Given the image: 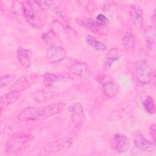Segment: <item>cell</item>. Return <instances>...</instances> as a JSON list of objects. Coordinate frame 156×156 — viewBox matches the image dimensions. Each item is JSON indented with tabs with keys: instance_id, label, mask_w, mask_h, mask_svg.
Wrapping results in <instances>:
<instances>
[{
	"instance_id": "obj_5",
	"label": "cell",
	"mask_w": 156,
	"mask_h": 156,
	"mask_svg": "<svg viewBox=\"0 0 156 156\" xmlns=\"http://www.w3.org/2000/svg\"><path fill=\"white\" fill-rule=\"evenodd\" d=\"M95 79L97 82L102 87V91L107 98H113L116 96L117 88L109 75L100 74Z\"/></svg>"
},
{
	"instance_id": "obj_14",
	"label": "cell",
	"mask_w": 156,
	"mask_h": 156,
	"mask_svg": "<svg viewBox=\"0 0 156 156\" xmlns=\"http://www.w3.org/2000/svg\"><path fill=\"white\" fill-rule=\"evenodd\" d=\"M33 53L31 50L19 47L17 50L16 57L19 63L24 68H29L32 65Z\"/></svg>"
},
{
	"instance_id": "obj_7",
	"label": "cell",
	"mask_w": 156,
	"mask_h": 156,
	"mask_svg": "<svg viewBox=\"0 0 156 156\" xmlns=\"http://www.w3.org/2000/svg\"><path fill=\"white\" fill-rule=\"evenodd\" d=\"M69 69L73 74L83 79H88L91 75L89 66L84 62H73L69 65Z\"/></svg>"
},
{
	"instance_id": "obj_6",
	"label": "cell",
	"mask_w": 156,
	"mask_h": 156,
	"mask_svg": "<svg viewBox=\"0 0 156 156\" xmlns=\"http://www.w3.org/2000/svg\"><path fill=\"white\" fill-rule=\"evenodd\" d=\"M34 1H27L21 4V10L27 21L30 25L36 27L39 26L40 21L37 9L34 5Z\"/></svg>"
},
{
	"instance_id": "obj_28",
	"label": "cell",
	"mask_w": 156,
	"mask_h": 156,
	"mask_svg": "<svg viewBox=\"0 0 156 156\" xmlns=\"http://www.w3.org/2000/svg\"><path fill=\"white\" fill-rule=\"evenodd\" d=\"M155 15H156V13H155V11L154 10V13L152 14V23H153V24L154 26L155 25V20H156Z\"/></svg>"
},
{
	"instance_id": "obj_25",
	"label": "cell",
	"mask_w": 156,
	"mask_h": 156,
	"mask_svg": "<svg viewBox=\"0 0 156 156\" xmlns=\"http://www.w3.org/2000/svg\"><path fill=\"white\" fill-rule=\"evenodd\" d=\"M96 21L99 24H100L101 26L107 25L108 23V18L103 14L100 13L99 14L96 18Z\"/></svg>"
},
{
	"instance_id": "obj_13",
	"label": "cell",
	"mask_w": 156,
	"mask_h": 156,
	"mask_svg": "<svg viewBox=\"0 0 156 156\" xmlns=\"http://www.w3.org/2000/svg\"><path fill=\"white\" fill-rule=\"evenodd\" d=\"M122 56V51L120 48H114L110 49L107 53L105 56L103 62L102 66L105 69H108L112 64L116 62L119 60Z\"/></svg>"
},
{
	"instance_id": "obj_4",
	"label": "cell",
	"mask_w": 156,
	"mask_h": 156,
	"mask_svg": "<svg viewBox=\"0 0 156 156\" xmlns=\"http://www.w3.org/2000/svg\"><path fill=\"white\" fill-rule=\"evenodd\" d=\"M68 111L72 113L69 127L79 130L82 127L85 120L83 106L79 102L74 103L68 107Z\"/></svg>"
},
{
	"instance_id": "obj_23",
	"label": "cell",
	"mask_w": 156,
	"mask_h": 156,
	"mask_svg": "<svg viewBox=\"0 0 156 156\" xmlns=\"http://www.w3.org/2000/svg\"><path fill=\"white\" fill-rule=\"evenodd\" d=\"M143 105L145 111L147 113H149L150 115H152V114L155 113V102H154L153 98L151 96H147L146 98L143 101Z\"/></svg>"
},
{
	"instance_id": "obj_17",
	"label": "cell",
	"mask_w": 156,
	"mask_h": 156,
	"mask_svg": "<svg viewBox=\"0 0 156 156\" xmlns=\"http://www.w3.org/2000/svg\"><path fill=\"white\" fill-rule=\"evenodd\" d=\"M144 42L146 47L151 50L155 49V30L153 26H147L144 29Z\"/></svg>"
},
{
	"instance_id": "obj_27",
	"label": "cell",
	"mask_w": 156,
	"mask_h": 156,
	"mask_svg": "<svg viewBox=\"0 0 156 156\" xmlns=\"http://www.w3.org/2000/svg\"><path fill=\"white\" fill-rule=\"evenodd\" d=\"M155 124H151V126H150V129H149V132H150V134L151 135L154 143H155V140H156V129H155Z\"/></svg>"
},
{
	"instance_id": "obj_16",
	"label": "cell",
	"mask_w": 156,
	"mask_h": 156,
	"mask_svg": "<svg viewBox=\"0 0 156 156\" xmlns=\"http://www.w3.org/2000/svg\"><path fill=\"white\" fill-rule=\"evenodd\" d=\"M113 147L115 150L119 153L125 152L128 147L129 143L127 138L123 134L118 133L114 135L113 140Z\"/></svg>"
},
{
	"instance_id": "obj_18",
	"label": "cell",
	"mask_w": 156,
	"mask_h": 156,
	"mask_svg": "<svg viewBox=\"0 0 156 156\" xmlns=\"http://www.w3.org/2000/svg\"><path fill=\"white\" fill-rule=\"evenodd\" d=\"M57 93V92L55 88L51 87V86H47L46 88L38 92L34 99L37 102H46L52 98Z\"/></svg>"
},
{
	"instance_id": "obj_22",
	"label": "cell",
	"mask_w": 156,
	"mask_h": 156,
	"mask_svg": "<svg viewBox=\"0 0 156 156\" xmlns=\"http://www.w3.org/2000/svg\"><path fill=\"white\" fill-rule=\"evenodd\" d=\"M81 24L87 29L94 33L98 32L102 27L100 24H98V23L96 21L93 20L90 18H88L83 20V21H82Z\"/></svg>"
},
{
	"instance_id": "obj_2",
	"label": "cell",
	"mask_w": 156,
	"mask_h": 156,
	"mask_svg": "<svg viewBox=\"0 0 156 156\" xmlns=\"http://www.w3.org/2000/svg\"><path fill=\"white\" fill-rule=\"evenodd\" d=\"M71 136H65L44 145L39 151L40 155H48L69 147L73 143Z\"/></svg>"
},
{
	"instance_id": "obj_1",
	"label": "cell",
	"mask_w": 156,
	"mask_h": 156,
	"mask_svg": "<svg viewBox=\"0 0 156 156\" xmlns=\"http://www.w3.org/2000/svg\"><path fill=\"white\" fill-rule=\"evenodd\" d=\"M33 138V136L30 134L15 135L6 143L5 151L8 154L17 153L28 147L32 143Z\"/></svg>"
},
{
	"instance_id": "obj_20",
	"label": "cell",
	"mask_w": 156,
	"mask_h": 156,
	"mask_svg": "<svg viewBox=\"0 0 156 156\" xmlns=\"http://www.w3.org/2000/svg\"><path fill=\"white\" fill-rule=\"evenodd\" d=\"M66 77V76L63 73H46L44 81L46 86H51L53 83L60 80H63Z\"/></svg>"
},
{
	"instance_id": "obj_24",
	"label": "cell",
	"mask_w": 156,
	"mask_h": 156,
	"mask_svg": "<svg viewBox=\"0 0 156 156\" xmlns=\"http://www.w3.org/2000/svg\"><path fill=\"white\" fill-rule=\"evenodd\" d=\"M15 77L16 76L14 74H6L2 76L0 78V87L2 88L3 87L10 84L15 79Z\"/></svg>"
},
{
	"instance_id": "obj_26",
	"label": "cell",
	"mask_w": 156,
	"mask_h": 156,
	"mask_svg": "<svg viewBox=\"0 0 156 156\" xmlns=\"http://www.w3.org/2000/svg\"><path fill=\"white\" fill-rule=\"evenodd\" d=\"M54 37V34L53 32H49L46 34H43V40L45 41L46 43H49L51 40H52V38Z\"/></svg>"
},
{
	"instance_id": "obj_9",
	"label": "cell",
	"mask_w": 156,
	"mask_h": 156,
	"mask_svg": "<svg viewBox=\"0 0 156 156\" xmlns=\"http://www.w3.org/2000/svg\"><path fill=\"white\" fill-rule=\"evenodd\" d=\"M37 78L35 74H30L21 77L16 80L10 87V91L20 93V91L27 88Z\"/></svg>"
},
{
	"instance_id": "obj_19",
	"label": "cell",
	"mask_w": 156,
	"mask_h": 156,
	"mask_svg": "<svg viewBox=\"0 0 156 156\" xmlns=\"http://www.w3.org/2000/svg\"><path fill=\"white\" fill-rule=\"evenodd\" d=\"M20 96L19 93L14 91H9L1 97V110L3 108L15 102Z\"/></svg>"
},
{
	"instance_id": "obj_11",
	"label": "cell",
	"mask_w": 156,
	"mask_h": 156,
	"mask_svg": "<svg viewBox=\"0 0 156 156\" xmlns=\"http://www.w3.org/2000/svg\"><path fill=\"white\" fill-rule=\"evenodd\" d=\"M39 107L37 106H29L23 109L18 115L17 118L20 121H29L40 120Z\"/></svg>"
},
{
	"instance_id": "obj_10",
	"label": "cell",
	"mask_w": 156,
	"mask_h": 156,
	"mask_svg": "<svg viewBox=\"0 0 156 156\" xmlns=\"http://www.w3.org/2000/svg\"><path fill=\"white\" fill-rule=\"evenodd\" d=\"M133 141L135 146L141 151L152 152L155 149V143L146 140L142 133L140 132L135 133Z\"/></svg>"
},
{
	"instance_id": "obj_21",
	"label": "cell",
	"mask_w": 156,
	"mask_h": 156,
	"mask_svg": "<svg viewBox=\"0 0 156 156\" xmlns=\"http://www.w3.org/2000/svg\"><path fill=\"white\" fill-rule=\"evenodd\" d=\"M86 43L98 51H104L106 49L105 44L102 41L97 40L94 37L88 35L85 37Z\"/></svg>"
},
{
	"instance_id": "obj_15",
	"label": "cell",
	"mask_w": 156,
	"mask_h": 156,
	"mask_svg": "<svg viewBox=\"0 0 156 156\" xmlns=\"http://www.w3.org/2000/svg\"><path fill=\"white\" fill-rule=\"evenodd\" d=\"M129 13L135 27L140 28L143 23V12L138 5L133 4L130 7Z\"/></svg>"
},
{
	"instance_id": "obj_8",
	"label": "cell",
	"mask_w": 156,
	"mask_h": 156,
	"mask_svg": "<svg viewBox=\"0 0 156 156\" xmlns=\"http://www.w3.org/2000/svg\"><path fill=\"white\" fill-rule=\"evenodd\" d=\"M66 56L63 48L59 46H51L46 51V57L49 62L55 63L62 61Z\"/></svg>"
},
{
	"instance_id": "obj_3",
	"label": "cell",
	"mask_w": 156,
	"mask_h": 156,
	"mask_svg": "<svg viewBox=\"0 0 156 156\" xmlns=\"http://www.w3.org/2000/svg\"><path fill=\"white\" fill-rule=\"evenodd\" d=\"M135 74L138 81L143 85L149 83L152 80V71L144 58L140 57L135 63Z\"/></svg>"
},
{
	"instance_id": "obj_12",
	"label": "cell",
	"mask_w": 156,
	"mask_h": 156,
	"mask_svg": "<svg viewBox=\"0 0 156 156\" xmlns=\"http://www.w3.org/2000/svg\"><path fill=\"white\" fill-rule=\"evenodd\" d=\"M121 38L124 48L130 52H133L135 48V37L128 26L123 27L121 30Z\"/></svg>"
}]
</instances>
